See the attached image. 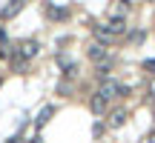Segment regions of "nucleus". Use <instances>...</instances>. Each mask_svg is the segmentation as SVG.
<instances>
[{"label":"nucleus","instance_id":"11","mask_svg":"<svg viewBox=\"0 0 155 143\" xmlns=\"http://www.w3.org/2000/svg\"><path fill=\"white\" fill-rule=\"evenodd\" d=\"M109 69H112V57H106V60L98 63V77H101V80H106V77H109Z\"/></svg>","mask_w":155,"mask_h":143},{"label":"nucleus","instance_id":"14","mask_svg":"<svg viewBox=\"0 0 155 143\" xmlns=\"http://www.w3.org/2000/svg\"><path fill=\"white\" fill-rule=\"evenodd\" d=\"M147 143H155V132H150V138H147Z\"/></svg>","mask_w":155,"mask_h":143},{"label":"nucleus","instance_id":"15","mask_svg":"<svg viewBox=\"0 0 155 143\" xmlns=\"http://www.w3.org/2000/svg\"><path fill=\"white\" fill-rule=\"evenodd\" d=\"M0 43H6V32H3V29H0Z\"/></svg>","mask_w":155,"mask_h":143},{"label":"nucleus","instance_id":"5","mask_svg":"<svg viewBox=\"0 0 155 143\" xmlns=\"http://www.w3.org/2000/svg\"><path fill=\"white\" fill-rule=\"evenodd\" d=\"M46 14L52 20H66L69 17V6H58V3H46Z\"/></svg>","mask_w":155,"mask_h":143},{"label":"nucleus","instance_id":"8","mask_svg":"<svg viewBox=\"0 0 155 143\" xmlns=\"http://www.w3.org/2000/svg\"><path fill=\"white\" fill-rule=\"evenodd\" d=\"M106 106H109V100H104L101 94H92V100H89L92 115H106Z\"/></svg>","mask_w":155,"mask_h":143},{"label":"nucleus","instance_id":"3","mask_svg":"<svg viewBox=\"0 0 155 143\" xmlns=\"http://www.w3.org/2000/svg\"><path fill=\"white\" fill-rule=\"evenodd\" d=\"M92 32H95V40H98V43H109V40H115V34L109 32V26H106V23H95L92 26Z\"/></svg>","mask_w":155,"mask_h":143},{"label":"nucleus","instance_id":"18","mask_svg":"<svg viewBox=\"0 0 155 143\" xmlns=\"http://www.w3.org/2000/svg\"><path fill=\"white\" fill-rule=\"evenodd\" d=\"M0 83H3V80H0Z\"/></svg>","mask_w":155,"mask_h":143},{"label":"nucleus","instance_id":"7","mask_svg":"<svg viewBox=\"0 0 155 143\" xmlns=\"http://www.w3.org/2000/svg\"><path fill=\"white\" fill-rule=\"evenodd\" d=\"M106 26H109V32L115 34V37H118V34H127V20H124L121 14H112Z\"/></svg>","mask_w":155,"mask_h":143},{"label":"nucleus","instance_id":"13","mask_svg":"<svg viewBox=\"0 0 155 143\" xmlns=\"http://www.w3.org/2000/svg\"><path fill=\"white\" fill-rule=\"evenodd\" d=\"M6 143H23V138H20V135H12V138L6 140Z\"/></svg>","mask_w":155,"mask_h":143},{"label":"nucleus","instance_id":"17","mask_svg":"<svg viewBox=\"0 0 155 143\" xmlns=\"http://www.w3.org/2000/svg\"><path fill=\"white\" fill-rule=\"evenodd\" d=\"M0 57H3V52H0Z\"/></svg>","mask_w":155,"mask_h":143},{"label":"nucleus","instance_id":"6","mask_svg":"<svg viewBox=\"0 0 155 143\" xmlns=\"http://www.w3.org/2000/svg\"><path fill=\"white\" fill-rule=\"evenodd\" d=\"M124 123H127V109H112L109 117H106V126L118 129V126H124Z\"/></svg>","mask_w":155,"mask_h":143},{"label":"nucleus","instance_id":"2","mask_svg":"<svg viewBox=\"0 0 155 143\" xmlns=\"http://www.w3.org/2000/svg\"><path fill=\"white\" fill-rule=\"evenodd\" d=\"M17 52H20V57H23V60H32V57H38L40 43L29 37V40H23V43H17Z\"/></svg>","mask_w":155,"mask_h":143},{"label":"nucleus","instance_id":"10","mask_svg":"<svg viewBox=\"0 0 155 143\" xmlns=\"http://www.w3.org/2000/svg\"><path fill=\"white\" fill-rule=\"evenodd\" d=\"M20 9H23V3H6L3 9H0V20H9V17H15Z\"/></svg>","mask_w":155,"mask_h":143},{"label":"nucleus","instance_id":"1","mask_svg":"<svg viewBox=\"0 0 155 143\" xmlns=\"http://www.w3.org/2000/svg\"><path fill=\"white\" fill-rule=\"evenodd\" d=\"M129 89L127 86H121L118 80H112V77H106V80H101V89L95 94H101L104 100H115V97H121V94H127Z\"/></svg>","mask_w":155,"mask_h":143},{"label":"nucleus","instance_id":"16","mask_svg":"<svg viewBox=\"0 0 155 143\" xmlns=\"http://www.w3.org/2000/svg\"><path fill=\"white\" fill-rule=\"evenodd\" d=\"M150 92H152V97H155V83H152V86H150Z\"/></svg>","mask_w":155,"mask_h":143},{"label":"nucleus","instance_id":"4","mask_svg":"<svg viewBox=\"0 0 155 143\" xmlns=\"http://www.w3.org/2000/svg\"><path fill=\"white\" fill-rule=\"evenodd\" d=\"M86 55H89V60H95V63H101V60H106V46L104 43H98V40H95V43H89V49H86Z\"/></svg>","mask_w":155,"mask_h":143},{"label":"nucleus","instance_id":"9","mask_svg":"<svg viewBox=\"0 0 155 143\" xmlns=\"http://www.w3.org/2000/svg\"><path fill=\"white\" fill-rule=\"evenodd\" d=\"M52 115H55V106H43V109H40V115L35 117V129H43L46 123H49Z\"/></svg>","mask_w":155,"mask_h":143},{"label":"nucleus","instance_id":"12","mask_svg":"<svg viewBox=\"0 0 155 143\" xmlns=\"http://www.w3.org/2000/svg\"><path fill=\"white\" fill-rule=\"evenodd\" d=\"M129 37H132L135 43H141V40H144V32H132V34H129Z\"/></svg>","mask_w":155,"mask_h":143}]
</instances>
